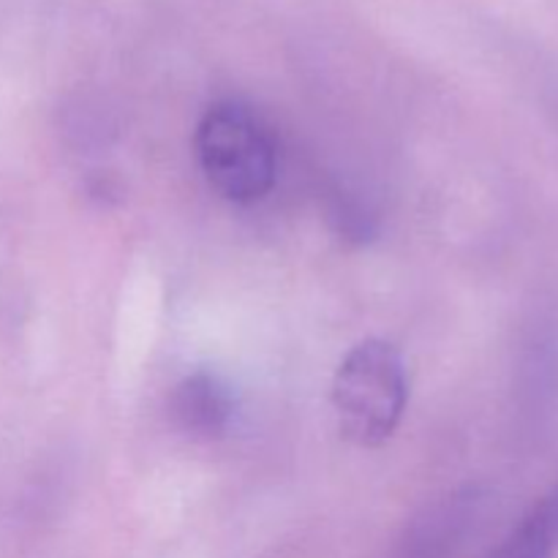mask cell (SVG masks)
Returning a JSON list of instances; mask_svg holds the SVG:
<instances>
[{"instance_id": "cell-5", "label": "cell", "mask_w": 558, "mask_h": 558, "mask_svg": "<svg viewBox=\"0 0 558 558\" xmlns=\"http://www.w3.org/2000/svg\"><path fill=\"white\" fill-rule=\"evenodd\" d=\"M488 558H558V480Z\"/></svg>"}, {"instance_id": "cell-4", "label": "cell", "mask_w": 558, "mask_h": 558, "mask_svg": "<svg viewBox=\"0 0 558 558\" xmlns=\"http://www.w3.org/2000/svg\"><path fill=\"white\" fill-rule=\"evenodd\" d=\"M234 392L227 381L210 371H194L174 385L169 412L183 434L196 439H218L234 420Z\"/></svg>"}, {"instance_id": "cell-1", "label": "cell", "mask_w": 558, "mask_h": 558, "mask_svg": "<svg viewBox=\"0 0 558 558\" xmlns=\"http://www.w3.org/2000/svg\"><path fill=\"white\" fill-rule=\"evenodd\" d=\"M194 145L207 183L232 205L262 202L276 185V134L251 104H213L196 125Z\"/></svg>"}, {"instance_id": "cell-3", "label": "cell", "mask_w": 558, "mask_h": 558, "mask_svg": "<svg viewBox=\"0 0 558 558\" xmlns=\"http://www.w3.org/2000/svg\"><path fill=\"white\" fill-rule=\"evenodd\" d=\"M483 501V490L474 485L428 501L407 523L387 558H458L477 526Z\"/></svg>"}, {"instance_id": "cell-2", "label": "cell", "mask_w": 558, "mask_h": 558, "mask_svg": "<svg viewBox=\"0 0 558 558\" xmlns=\"http://www.w3.org/2000/svg\"><path fill=\"white\" fill-rule=\"evenodd\" d=\"M409 401V376L392 343L368 338L347 352L332 376V409L343 439L379 447L401 425Z\"/></svg>"}]
</instances>
